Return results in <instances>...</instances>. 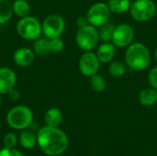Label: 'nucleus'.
<instances>
[{
  "label": "nucleus",
  "instance_id": "21",
  "mask_svg": "<svg viewBox=\"0 0 157 156\" xmlns=\"http://www.w3.org/2000/svg\"><path fill=\"white\" fill-rule=\"evenodd\" d=\"M12 6L14 14L19 17H27L30 12V6L27 0H16Z\"/></svg>",
  "mask_w": 157,
  "mask_h": 156
},
{
  "label": "nucleus",
  "instance_id": "11",
  "mask_svg": "<svg viewBox=\"0 0 157 156\" xmlns=\"http://www.w3.org/2000/svg\"><path fill=\"white\" fill-rule=\"evenodd\" d=\"M16 82V73L11 68H0V95L7 94L10 90L15 88Z\"/></svg>",
  "mask_w": 157,
  "mask_h": 156
},
{
  "label": "nucleus",
  "instance_id": "17",
  "mask_svg": "<svg viewBox=\"0 0 157 156\" xmlns=\"http://www.w3.org/2000/svg\"><path fill=\"white\" fill-rule=\"evenodd\" d=\"M131 0H109L108 6L111 13L114 14H123L130 10Z\"/></svg>",
  "mask_w": 157,
  "mask_h": 156
},
{
  "label": "nucleus",
  "instance_id": "29",
  "mask_svg": "<svg viewBox=\"0 0 157 156\" xmlns=\"http://www.w3.org/2000/svg\"><path fill=\"white\" fill-rule=\"evenodd\" d=\"M7 95H8L9 99L12 100V101H17V100L20 98V97H21L20 92H19L18 90L15 89V88H13L12 90H10V91L7 93Z\"/></svg>",
  "mask_w": 157,
  "mask_h": 156
},
{
  "label": "nucleus",
  "instance_id": "12",
  "mask_svg": "<svg viewBox=\"0 0 157 156\" xmlns=\"http://www.w3.org/2000/svg\"><path fill=\"white\" fill-rule=\"evenodd\" d=\"M35 59V52L33 50H30L26 47L17 49L13 55L14 63L20 67H27L30 65Z\"/></svg>",
  "mask_w": 157,
  "mask_h": 156
},
{
  "label": "nucleus",
  "instance_id": "1",
  "mask_svg": "<svg viewBox=\"0 0 157 156\" xmlns=\"http://www.w3.org/2000/svg\"><path fill=\"white\" fill-rule=\"evenodd\" d=\"M37 144L43 154L58 156L67 150L69 141L67 135L58 127L46 125L38 131Z\"/></svg>",
  "mask_w": 157,
  "mask_h": 156
},
{
  "label": "nucleus",
  "instance_id": "30",
  "mask_svg": "<svg viewBox=\"0 0 157 156\" xmlns=\"http://www.w3.org/2000/svg\"><path fill=\"white\" fill-rule=\"evenodd\" d=\"M155 60H156L157 62V48L155 49Z\"/></svg>",
  "mask_w": 157,
  "mask_h": 156
},
{
  "label": "nucleus",
  "instance_id": "28",
  "mask_svg": "<svg viewBox=\"0 0 157 156\" xmlns=\"http://www.w3.org/2000/svg\"><path fill=\"white\" fill-rule=\"evenodd\" d=\"M76 26L78 28H83V27H86L87 25H89V21H88V18L86 16H80L76 18Z\"/></svg>",
  "mask_w": 157,
  "mask_h": 156
},
{
  "label": "nucleus",
  "instance_id": "2",
  "mask_svg": "<svg viewBox=\"0 0 157 156\" xmlns=\"http://www.w3.org/2000/svg\"><path fill=\"white\" fill-rule=\"evenodd\" d=\"M124 59L127 66L132 70L143 71L150 65L151 54L144 44L135 42L128 46Z\"/></svg>",
  "mask_w": 157,
  "mask_h": 156
},
{
  "label": "nucleus",
  "instance_id": "19",
  "mask_svg": "<svg viewBox=\"0 0 157 156\" xmlns=\"http://www.w3.org/2000/svg\"><path fill=\"white\" fill-rule=\"evenodd\" d=\"M13 6L9 0H0V24L8 22L13 16Z\"/></svg>",
  "mask_w": 157,
  "mask_h": 156
},
{
  "label": "nucleus",
  "instance_id": "5",
  "mask_svg": "<svg viewBox=\"0 0 157 156\" xmlns=\"http://www.w3.org/2000/svg\"><path fill=\"white\" fill-rule=\"evenodd\" d=\"M98 40L99 36L96 27L89 24L86 27L78 28L75 34V41L81 50L85 51H92L97 47Z\"/></svg>",
  "mask_w": 157,
  "mask_h": 156
},
{
  "label": "nucleus",
  "instance_id": "9",
  "mask_svg": "<svg viewBox=\"0 0 157 156\" xmlns=\"http://www.w3.org/2000/svg\"><path fill=\"white\" fill-rule=\"evenodd\" d=\"M78 68L85 76L91 77L98 74L100 68V61L97 53H94L91 51L84 52L79 59Z\"/></svg>",
  "mask_w": 157,
  "mask_h": 156
},
{
  "label": "nucleus",
  "instance_id": "15",
  "mask_svg": "<svg viewBox=\"0 0 157 156\" xmlns=\"http://www.w3.org/2000/svg\"><path fill=\"white\" fill-rule=\"evenodd\" d=\"M44 120H45L46 125H48V126L58 127L63 121L62 111L56 108H49L44 115Z\"/></svg>",
  "mask_w": 157,
  "mask_h": 156
},
{
  "label": "nucleus",
  "instance_id": "3",
  "mask_svg": "<svg viewBox=\"0 0 157 156\" xmlns=\"http://www.w3.org/2000/svg\"><path fill=\"white\" fill-rule=\"evenodd\" d=\"M33 121V114L29 108L19 105L12 108L6 115L7 124L15 130H26Z\"/></svg>",
  "mask_w": 157,
  "mask_h": 156
},
{
  "label": "nucleus",
  "instance_id": "18",
  "mask_svg": "<svg viewBox=\"0 0 157 156\" xmlns=\"http://www.w3.org/2000/svg\"><path fill=\"white\" fill-rule=\"evenodd\" d=\"M33 51L36 54L45 56L48 55L51 52L50 48V39L48 38H38L35 40V42L33 44Z\"/></svg>",
  "mask_w": 157,
  "mask_h": 156
},
{
  "label": "nucleus",
  "instance_id": "25",
  "mask_svg": "<svg viewBox=\"0 0 157 156\" xmlns=\"http://www.w3.org/2000/svg\"><path fill=\"white\" fill-rule=\"evenodd\" d=\"M17 141H18V140H17V135H16L15 133H13V132H9V133H7V134L5 135L3 143H4L5 147L14 148V147L17 145Z\"/></svg>",
  "mask_w": 157,
  "mask_h": 156
},
{
  "label": "nucleus",
  "instance_id": "22",
  "mask_svg": "<svg viewBox=\"0 0 157 156\" xmlns=\"http://www.w3.org/2000/svg\"><path fill=\"white\" fill-rule=\"evenodd\" d=\"M127 71V64L122 62L115 61L112 62L109 67V73L113 77H121Z\"/></svg>",
  "mask_w": 157,
  "mask_h": 156
},
{
  "label": "nucleus",
  "instance_id": "8",
  "mask_svg": "<svg viewBox=\"0 0 157 156\" xmlns=\"http://www.w3.org/2000/svg\"><path fill=\"white\" fill-rule=\"evenodd\" d=\"M110 13L111 12L108 6V4L98 2L92 5L88 8L86 12V17L88 18L89 24L97 28L102 26L109 21Z\"/></svg>",
  "mask_w": 157,
  "mask_h": 156
},
{
  "label": "nucleus",
  "instance_id": "4",
  "mask_svg": "<svg viewBox=\"0 0 157 156\" xmlns=\"http://www.w3.org/2000/svg\"><path fill=\"white\" fill-rule=\"evenodd\" d=\"M17 31L18 35L27 40H35L40 37L42 33V25L34 17L27 16L20 17L17 24Z\"/></svg>",
  "mask_w": 157,
  "mask_h": 156
},
{
  "label": "nucleus",
  "instance_id": "6",
  "mask_svg": "<svg viewBox=\"0 0 157 156\" xmlns=\"http://www.w3.org/2000/svg\"><path fill=\"white\" fill-rule=\"evenodd\" d=\"M130 13L136 21H148L155 15L156 5L153 0H135L131 6Z\"/></svg>",
  "mask_w": 157,
  "mask_h": 156
},
{
  "label": "nucleus",
  "instance_id": "26",
  "mask_svg": "<svg viewBox=\"0 0 157 156\" xmlns=\"http://www.w3.org/2000/svg\"><path fill=\"white\" fill-rule=\"evenodd\" d=\"M148 82L151 87L157 90V66L151 69L148 74Z\"/></svg>",
  "mask_w": 157,
  "mask_h": 156
},
{
  "label": "nucleus",
  "instance_id": "13",
  "mask_svg": "<svg viewBox=\"0 0 157 156\" xmlns=\"http://www.w3.org/2000/svg\"><path fill=\"white\" fill-rule=\"evenodd\" d=\"M116 53V46L112 42H103L97 51L100 63H107L112 61Z\"/></svg>",
  "mask_w": 157,
  "mask_h": 156
},
{
  "label": "nucleus",
  "instance_id": "24",
  "mask_svg": "<svg viewBox=\"0 0 157 156\" xmlns=\"http://www.w3.org/2000/svg\"><path fill=\"white\" fill-rule=\"evenodd\" d=\"M50 48H51V52L59 53L63 50L64 42L60 37L50 39Z\"/></svg>",
  "mask_w": 157,
  "mask_h": 156
},
{
  "label": "nucleus",
  "instance_id": "10",
  "mask_svg": "<svg viewBox=\"0 0 157 156\" xmlns=\"http://www.w3.org/2000/svg\"><path fill=\"white\" fill-rule=\"evenodd\" d=\"M133 38L134 30L132 27L128 24H121L116 26L111 42L116 47L125 48L132 43Z\"/></svg>",
  "mask_w": 157,
  "mask_h": 156
},
{
  "label": "nucleus",
  "instance_id": "16",
  "mask_svg": "<svg viewBox=\"0 0 157 156\" xmlns=\"http://www.w3.org/2000/svg\"><path fill=\"white\" fill-rule=\"evenodd\" d=\"M19 143L24 149H32L37 144V135L29 130H23L19 136Z\"/></svg>",
  "mask_w": 157,
  "mask_h": 156
},
{
  "label": "nucleus",
  "instance_id": "7",
  "mask_svg": "<svg viewBox=\"0 0 157 156\" xmlns=\"http://www.w3.org/2000/svg\"><path fill=\"white\" fill-rule=\"evenodd\" d=\"M42 25V33L48 39L61 37L63 33L65 23L63 18L57 14H52L45 17Z\"/></svg>",
  "mask_w": 157,
  "mask_h": 156
},
{
  "label": "nucleus",
  "instance_id": "27",
  "mask_svg": "<svg viewBox=\"0 0 157 156\" xmlns=\"http://www.w3.org/2000/svg\"><path fill=\"white\" fill-rule=\"evenodd\" d=\"M0 156H24L21 152L15 148H8L5 147L4 149L0 150Z\"/></svg>",
  "mask_w": 157,
  "mask_h": 156
},
{
  "label": "nucleus",
  "instance_id": "23",
  "mask_svg": "<svg viewBox=\"0 0 157 156\" xmlns=\"http://www.w3.org/2000/svg\"><path fill=\"white\" fill-rule=\"evenodd\" d=\"M90 78H91L90 85H91L92 89L95 92H97V93H102V92L105 91L107 84H106L105 78L101 74H96L93 76H91Z\"/></svg>",
  "mask_w": 157,
  "mask_h": 156
},
{
  "label": "nucleus",
  "instance_id": "31",
  "mask_svg": "<svg viewBox=\"0 0 157 156\" xmlns=\"http://www.w3.org/2000/svg\"><path fill=\"white\" fill-rule=\"evenodd\" d=\"M1 104H2V97H1V96H0V106H1Z\"/></svg>",
  "mask_w": 157,
  "mask_h": 156
},
{
  "label": "nucleus",
  "instance_id": "14",
  "mask_svg": "<svg viewBox=\"0 0 157 156\" xmlns=\"http://www.w3.org/2000/svg\"><path fill=\"white\" fill-rule=\"evenodd\" d=\"M139 101L145 107L154 106L157 102V90L153 87H148L142 90L139 95Z\"/></svg>",
  "mask_w": 157,
  "mask_h": 156
},
{
  "label": "nucleus",
  "instance_id": "20",
  "mask_svg": "<svg viewBox=\"0 0 157 156\" xmlns=\"http://www.w3.org/2000/svg\"><path fill=\"white\" fill-rule=\"evenodd\" d=\"M98 28H99V29L98 31L99 40H101L103 42H111L113 33H114V30L116 28L114 26V24L108 21Z\"/></svg>",
  "mask_w": 157,
  "mask_h": 156
}]
</instances>
